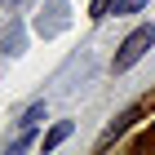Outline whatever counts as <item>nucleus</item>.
<instances>
[{
  "instance_id": "obj_1",
  "label": "nucleus",
  "mask_w": 155,
  "mask_h": 155,
  "mask_svg": "<svg viewBox=\"0 0 155 155\" xmlns=\"http://www.w3.org/2000/svg\"><path fill=\"white\" fill-rule=\"evenodd\" d=\"M155 45V27H137L124 45H120V53H115V62H111V71H129L133 62H142V53Z\"/></svg>"
},
{
  "instance_id": "obj_2",
  "label": "nucleus",
  "mask_w": 155,
  "mask_h": 155,
  "mask_svg": "<svg viewBox=\"0 0 155 155\" xmlns=\"http://www.w3.org/2000/svg\"><path fill=\"white\" fill-rule=\"evenodd\" d=\"M142 102H137V107H129V111H124V115H120L115 120V124H111V129L107 133H102V146H111V142H115V137H120V133H124V129H133V124H137V120H142Z\"/></svg>"
},
{
  "instance_id": "obj_3",
  "label": "nucleus",
  "mask_w": 155,
  "mask_h": 155,
  "mask_svg": "<svg viewBox=\"0 0 155 155\" xmlns=\"http://www.w3.org/2000/svg\"><path fill=\"white\" fill-rule=\"evenodd\" d=\"M67 137H71V124H53V129L45 133V151H53V146H62Z\"/></svg>"
},
{
  "instance_id": "obj_4",
  "label": "nucleus",
  "mask_w": 155,
  "mask_h": 155,
  "mask_svg": "<svg viewBox=\"0 0 155 155\" xmlns=\"http://www.w3.org/2000/svg\"><path fill=\"white\" fill-rule=\"evenodd\" d=\"M40 120H45V107H31V111L22 115V133H31V129L40 124Z\"/></svg>"
},
{
  "instance_id": "obj_5",
  "label": "nucleus",
  "mask_w": 155,
  "mask_h": 155,
  "mask_svg": "<svg viewBox=\"0 0 155 155\" xmlns=\"http://www.w3.org/2000/svg\"><path fill=\"white\" fill-rule=\"evenodd\" d=\"M146 0H115V13H137Z\"/></svg>"
},
{
  "instance_id": "obj_6",
  "label": "nucleus",
  "mask_w": 155,
  "mask_h": 155,
  "mask_svg": "<svg viewBox=\"0 0 155 155\" xmlns=\"http://www.w3.org/2000/svg\"><path fill=\"white\" fill-rule=\"evenodd\" d=\"M111 5H115V0H93V5H89V13H93V18H107Z\"/></svg>"
},
{
  "instance_id": "obj_7",
  "label": "nucleus",
  "mask_w": 155,
  "mask_h": 155,
  "mask_svg": "<svg viewBox=\"0 0 155 155\" xmlns=\"http://www.w3.org/2000/svg\"><path fill=\"white\" fill-rule=\"evenodd\" d=\"M0 5H18V0H0Z\"/></svg>"
}]
</instances>
